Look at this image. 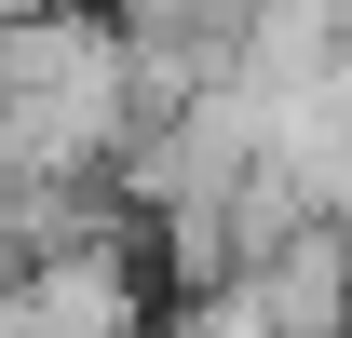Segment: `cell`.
Returning <instances> with one entry per match:
<instances>
[{"mask_svg":"<svg viewBox=\"0 0 352 338\" xmlns=\"http://www.w3.org/2000/svg\"><path fill=\"white\" fill-rule=\"evenodd\" d=\"M0 338H149V297H135V257H122V230L28 257V271L0 284Z\"/></svg>","mask_w":352,"mask_h":338,"instance_id":"2","label":"cell"},{"mask_svg":"<svg viewBox=\"0 0 352 338\" xmlns=\"http://www.w3.org/2000/svg\"><path fill=\"white\" fill-rule=\"evenodd\" d=\"M339 68H352V0H244V27H230L244 95H311Z\"/></svg>","mask_w":352,"mask_h":338,"instance_id":"3","label":"cell"},{"mask_svg":"<svg viewBox=\"0 0 352 338\" xmlns=\"http://www.w3.org/2000/svg\"><path fill=\"white\" fill-rule=\"evenodd\" d=\"M149 95H135V41L82 0L0 14V203L28 190H82L95 163H122Z\"/></svg>","mask_w":352,"mask_h":338,"instance_id":"1","label":"cell"},{"mask_svg":"<svg viewBox=\"0 0 352 338\" xmlns=\"http://www.w3.org/2000/svg\"><path fill=\"white\" fill-rule=\"evenodd\" d=\"M244 297H258V325H271V338H352V257H339V230L271 244L258 271H244Z\"/></svg>","mask_w":352,"mask_h":338,"instance_id":"4","label":"cell"}]
</instances>
